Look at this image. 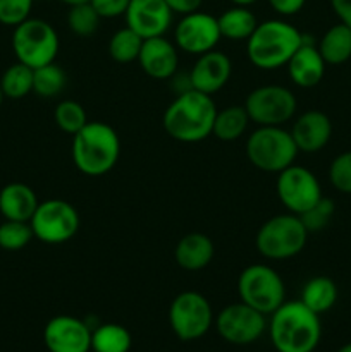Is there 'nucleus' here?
Masks as SVG:
<instances>
[{"label": "nucleus", "instance_id": "11", "mask_svg": "<svg viewBox=\"0 0 351 352\" xmlns=\"http://www.w3.org/2000/svg\"><path fill=\"white\" fill-rule=\"evenodd\" d=\"M244 109L257 126H284L295 117L298 100L286 86L264 85L248 93Z\"/></svg>", "mask_w": 351, "mask_h": 352}, {"label": "nucleus", "instance_id": "6", "mask_svg": "<svg viewBox=\"0 0 351 352\" xmlns=\"http://www.w3.org/2000/svg\"><path fill=\"white\" fill-rule=\"evenodd\" d=\"M308 232L292 213H279L262 223L255 236V248L264 258L272 261L291 260L306 246Z\"/></svg>", "mask_w": 351, "mask_h": 352}, {"label": "nucleus", "instance_id": "15", "mask_svg": "<svg viewBox=\"0 0 351 352\" xmlns=\"http://www.w3.org/2000/svg\"><path fill=\"white\" fill-rule=\"evenodd\" d=\"M92 330L85 320L58 315L45 325L43 342L48 352H89Z\"/></svg>", "mask_w": 351, "mask_h": 352}, {"label": "nucleus", "instance_id": "12", "mask_svg": "<svg viewBox=\"0 0 351 352\" xmlns=\"http://www.w3.org/2000/svg\"><path fill=\"white\" fill-rule=\"evenodd\" d=\"M275 192L281 205L292 215H301L322 198V188L317 175L296 164L279 172Z\"/></svg>", "mask_w": 351, "mask_h": 352}, {"label": "nucleus", "instance_id": "27", "mask_svg": "<svg viewBox=\"0 0 351 352\" xmlns=\"http://www.w3.org/2000/svg\"><path fill=\"white\" fill-rule=\"evenodd\" d=\"M133 339L126 327L119 323H103L92 330V351L129 352Z\"/></svg>", "mask_w": 351, "mask_h": 352}, {"label": "nucleus", "instance_id": "43", "mask_svg": "<svg viewBox=\"0 0 351 352\" xmlns=\"http://www.w3.org/2000/svg\"><path fill=\"white\" fill-rule=\"evenodd\" d=\"M337 352H351V342L350 344H344V346L341 347V349L337 351Z\"/></svg>", "mask_w": 351, "mask_h": 352}, {"label": "nucleus", "instance_id": "42", "mask_svg": "<svg viewBox=\"0 0 351 352\" xmlns=\"http://www.w3.org/2000/svg\"><path fill=\"white\" fill-rule=\"evenodd\" d=\"M61 3H64V6L67 7H72V6H78V3H86L89 2V0H58Z\"/></svg>", "mask_w": 351, "mask_h": 352}, {"label": "nucleus", "instance_id": "35", "mask_svg": "<svg viewBox=\"0 0 351 352\" xmlns=\"http://www.w3.org/2000/svg\"><path fill=\"white\" fill-rule=\"evenodd\" d=\"M329 181L343 195H351V151L337 155L329 167Z\"/></svg>", "mask_w": 351, "mask_h": 352}, {"label": "nucleus", "instance_id": "32", "mask_svg": "<svg viewBox=\"0 0 351 352\" xmlns=\"http://www.w3.org/2000/svg\"><path fill=\"white\" fill-rule=\"evenodd\" d=\"M100 21L102 17L98 16L93 6L89 2L78 3V6L69 7L67 10V26L76 36L89 38L98 31Z\"/></svg>", "mask_w": 351, "mask_h": 352}, {"label": "nucleus", "instance_id": "7", "mask_svg": "<svg viewBox=\"0 0 351 352\" xmlns=\"http://www.w3.org/2000/svg\"><path fill=\"white\" fill-rule=\"evenodd\" d=\"M12 50L17 62L31 69H38L55 62L58 54V34L48 21L28 17L12 31Z\"/></svg>", "mask_w": 351, "mask_h": 352}, {"label": "nucleus", "instance_id": "40", "mask_svg": "<svg viewBox=\"0 0 351 352\" xmlns=\"http://www.w3.org/2000/svg\"><path fill=\"white\" fill-rule=\"evenodd\" d=\"M330 7L339 23L351 28V0H330Z\"/></svg>", "mask_w": 351, "mask_h": 352}, {"label": "nucleus", "instance_id": "29", "mask_svg": "<svg viewBox=\"0 0 351 352\" xmlns=\"http://www.w3.org/2000/svg\"><path fill=\"white\" fill-rule=\"evenodd\" d=\"M0 88L6 98L21 100L33 93V69L16 62L3 71Z\"/></svg>", "mask_w": 351, "mask_h": 352}, {"label": "nucleus", "instance_id": "34", "mask_svg": "<svg viewBox=\"0 0 351 352\" xmlns=\"http://www.w3.org/2000/svg\"><path fill=\"white\" fill-rule=\"evenodd\" d=\"M334 212H336V206H334V201L330 198H320L319 201L313 206H310L306 212H303L299 217V220L305 226L306 232L308 234H317L320 230L326 229L327 226L332 220Z\"/></svg>", "mask_w": 351, "mask_h": 352}, {"label": "nucleus", "instance_id": "16", "mask_svg": "<svg viewBox=\"0 0 351 352\" xmlns=\"http://www.w3.org/2000/svg\"><path fill=\"white\" fill-rule=\"evenodd\" d=\"M124 17L126 26L147 40L165 36L172 26L174 12L165 0H131Z\"/></svg>", "mask_w": 351, "mask_h": 352}, {"label": "nucleus", "instance_id": "4", "mask_svg": "<svg viewBox=\"0 0 351 352\" xmlns=\"http://www.w3.org/2000/svg\"><path fill=\"white\" fill-rule=\"evenodd\" d=\"M303 41L305 34L286 19L262 21L246 40L248 60L260 71H277L286 67Z\"/></svg>", "mask_w": 351, "mask_h": 352}, {"label": "nucleus", "instance_id": "39", "mask_svg": "<svg viewBox=\"0 0 351 352\" xmlns=\"http://www.w3.org/2000/svg\"><path fill=\"white\" fill-rule=\"evenodd\" d=\"M165 2L171 7L172 12L179 14V16H184V14L198 10L202 7L203 0H165Z\"/></svg>", "mask_w": 351, "mask_h": 352}, {"label": "nucleus", "instance_id": "8", "mask_svg": "<svg viewBox=\"0 0 351 352\" xmlns=\"http://www.w3.org/2000/svg\"><path fill=\"white\" fill-rule=\"evenodd\" d=\"M237 296L241 302L267 316L286 301V284L272 267L253 263L237 277Z\"/></svg>", "mask_w": 351, "mask_h": 352}, {"label": "nucleus", "instance_id": "10", "mask_svg": "<svg viewBox=\"0 0 351 352\" xmlns=\"http://www.w3.org/2000/svg\"><path fill=\"white\" fill-rule=\"evenodd\" d=\"M213 323L209 299L196 291H184L169 306V325L182 342H193L205 336Z\"/></svg>", "mask_w": 351, "mask_h": 352}, {"label": "nucleus", "instance_id": "17", "mask_svg": "<svg viewBox=\"0 0 351 352\" xmlns=\"http://www.w3.org/2000/svg\"><path fill=\"white\" fill-rule=\"evenodd\" d=\"M188 74L193 89L213 96L229 82L233 74V60L229 55L215 48L198 55Z\"/></svg>", "mask_w": 351, "mask_h": 352}, {"label": "nucleus", "instance_id": "2", "mask_svg": "<svg viewBox=\"0 0 351 352\" xmlns=\"http://www.w3.org/2000/svg\"><path fill=\"white\" fill-rule=\"evenodd\" d=\"M120 157V138L102 120H88L72 136L71 158L74 167L88 177H100L112 170Z\"/></svg>", "mask_w": 351, "mask_h": 352}, {"label": "nucleus", "instance_id": "1", "mask_svg": "<svg viewBox=\"0 0 351 352\" xmlns=\"http://www.w3.org/2000/svg\"><path fill=\"white\" fill-rule=\"evenodd\" d=\"M217 116L215 102L210 95L188 89L176 95L162 116L164 131L179 143H200L212 136Z\"/></svg>", "mask_w": 351, "mask_h": 352}, {"label": "nucleus", "instance_id": "3", "mask_svg": "<svg viewBox=\"0 0 351 352\" xmlns=\"http://www.w3.org/2000/svg\"><path fill=\"white\" fill-rule=\"evenodd\" d=\"M268 323L272 346L277 352H313L320 342L322 327L317 313L301 301H284Z\"/></svg>", "mask_w": 351, "mask_h": 352}, {"label": "nucleus", "instance_id": "9", "mask_svg": "<svg viewBox=\"0 0 351 352\" xmlns=\"http://www.w3.org/2000/svg\"><path fill=\"white\" fill-rule=\"evenodd\" d=\"M30 226L34 239L45 244H64L78 234L81 219L74 205L65 199L52 198L38 203Z\"/></svg>", "mask_w": 351, "mask_h": 352}, {"label": "nucleus", "instance_id": "23", "mask_svg": "<svg viewBox=\"0 0 351 352\" xmlns=\"http://www.w3.org/2000/svg\"><path fill=\"white\" fill-rule=\"evenodd\" d=\"M220 36L231 41H246L258 26V19L250 7L233 6L224 10L219 17Z\"/></svg>", "mask_w": 351, "mask_h": 352}, {"label": "nucleus", "instance_id": "36", "mask_svg": "<svg viewBox=\"0 0 351 352\" xmlns=\"http://www.w3.org/2000/svg\"><path fill=\"white\" fill-rule=\"evenodd\" d=\"M34 0H0V24L16 28L30 17Z\"/></svg>", "mask_w": 351, "mask_h": 352}, {"label": "nucleus", "instance_id": "44", "mask_svg": "<svg viewBox=\"0 0 351 352\" xmlns=\"http://www.w3.org/2000/svg\"><path fill=\"white\" fill-rule=\"evenodd\" d=\"M3 98H6V96H3V93H2V88H0V107H2V102H3Z\"/></svg>", "mask_w": 351, "mask_h": 352}, {"label": "nucleus", "instance_id": "25", "mask_svg": "<svg viewBox=\"0 0 351 352\" xmlns=\"http://www.w3.org/2000/svg\"><path fill=\"white\" fill-rule=\"evenodd\" d=\"M299 301L306 306L308 309H312L317 315H322L327 313L337 301V285L332 278L323 277H313L303 285L301 296H299Z\"/></svg>", "mask_w": 351, "mask_h": 352}, {"label": "nucleus", "instance_id": "30", "mask_svg": "<svg viewBox=\"0 0 351 352\" xmlns=\"http://www.w3.org/2000/svg\"><path fill=\"white\" fill-rule=\"evenodd\" d=\"M141 45H143V38L134 33L131 28L124 26L110 36L109 55L117 64H131V62L138 60Z\"/></svg>", "mask_w": 351, "mask_h": 352}, {"label": "nucleus", "instance_id": "21", "mask_svg": "<svg viewBox=\"0 0 351 352\" xmlns=\"http://www.w3.org/2000/svg\"><path fill=\"white\" fill-rule=\"evenodd\" d=\"M215 254L212 239L203 232H189L178 241L174 260L186 272H200L209 267Z\"/></svg>", "mask_w": 351, "mask_h": 352}, {"label": "nucleus", "instance_id": "22", "mask_svg": "<svg viewBox=\"0 0 351 352\" xmlns=\"http://www.w3.org/2000/svg\"><path fill=\"white\" fill-rule=\"evenodd\" d=\"M38 203L36 192L24 182H10L0 189V213L6 220L30 222Z\"/></svg>", "mask_w": 351, "mask_h": 352}, {"label": "nucleus", "instance_id": "24", "mask_svg": "<svg viewBox=\"0 0 351 352\" xmlns=\"http://www.w3.org/2000/svg\"><path fill=\"white\" fill-rule=\"evenodd\" d=\"M317 48L326 64H344L351 58V28L343 23L334 24L322 34Z\"/></svg>", "mask_w": 351, "mask_h": 352}, {"label": "nucleus", "instance_id": "14", "mask_svg": "<svg viewBox=\"0 0 351 352\" xmlns=\"http://www.w3.org/2000/svg\"><path fill=\"white\" fill-rule=\"evenodd\" d=\"M222 36L217 17L200 9L181 16L174 28V43L178 50L196 57L215 50Z\"/></svg>", "mask_w": 351, "mask_h": 352}, {"label": "nucleus", "instance_id": "41", "mask_svg": "<svg viewBox=\"0 0 351 352\" xmlns=\"http://www.w3.org/2000/svg\"><path fill=\"white\" fill-rule=\"evenodd\" d=\"M233 6H244V7H250L253 6L255 2H258V0H229Z\"/></svg>", "mask_w": 351, "mask_h": 352}, {"label": "nucleus", "instance_id": "26", "mask_svg": "<svg viewBox=\"0 0 351 352\" xmlns=\"http://www.w3.org/2000/svg\"><path fill=\"white\" fill-rule=\"evenodd\" d=\"M250 122L251 120L244 105H229L222 110H217L212 136L224 143H231V141L240 140L246 133Z\"/></svg>", "mask_w": 351, "mask_h": 352}, {"label": "nucleus", "instance_id": "33", "mask_svg": "<svg viewBox=\"0 0 351 352\" xmlns=\"http://www.w3.org/2000/svg\"><path fill=\"white\" fill-rule=\"evenodd\" d=\"M34 239L30 222L19 220H3L0 223V248L6 251L24 250Z\"/></svg>", "mask_w": 351, "mask_h": 352}, {"label": "nucleus", "instance_id": "37", "mask_svg": "<svg viewBox=\"0 0 351 352\" xmlns=\"http://www.w3.org/2000/svg\"><path fill=\"white\" fill-rule=\"evenodd\" d=\"M131 0H89L93 9L98 12L102 19H116L124 16Z\"/></svg>", "mask_w": 351, "mask_h": 352}, {"label": "nucleus", "instance_id": "19", "mask_svg": "<svg viewBox=\"0 0 351 352\" xmlns=\"http://www.w3.org/2000/svg\"><path fill=\"white\" fill-rule=\"evenodd\" d=\"M291 136L299 153H317L323 150L332 136V122L320 110H306L292 122Z\"/></svg>", "mask_w": 351, "mask_h": 352}, {"label": "nucleus", "instance_id": "5", "mask_svg": "<svg viewBox=\"0 0 351 352\" xmlns=\"http://www.w3.org/2000/svg\"><path fill=\"white\" fill-rule=\"evenodd\" d=\"M244 151L250 164L267 174L288 168L299 153L291 133L282 126H258L248 136Z\"/></svg>", "mask_w": 351, "mask_h": 352}, {"label": "nucleus", "instance_id": "20", "mask_svg": "<svg viewBox=\"0 0 351 352\" xmlns=\"http://www.w3.org/2000/svg\"><path fill=\"white\" fill-rule=\"evenodd\" d=\"M326 60L320 55L319 48L306 40L303 41L301 47L292 54L289 62L286 64L289 79L295 82L298 88H313L319 85L326 74Z\"/></svg>", "mask_w": 351, "mask_h": 352}, {"label": "nucleus", "instance_id": "38", "mask_svg": "<svg viewBox=\"0 0 351 352\" xmlns=\"http://www.w3.org/2000/svg\"><path fill=\"white\" fill-rule=\"evenodd\" d=\"M270 9L282 17H291L301 12L306 0H267Z\"/></svg>", "mask_w": 351, "mask_h": 352}, {"label": "nucleus", "instance_id": "18", "mask_svg": "<svg viewBox=\"0 0 351 352\" xmlns=\"http://www.w3.org/2000/svg\"><path fill=\"white\" fill-rule=\"evenodd\" d=\"M141 71L151 79H171L178 72L179 54L174 41L165 36H155L143 40L141 52L138 55Z\"/></svg>", "mask_w": 351, "mask_h": 352}, {"label": "nucleus", "instance_id": "28", "mask_svg": "<svg viewBox=\"0 0 351 352\" xmlns=\"http://www.w3.org/2000/svg\"><path fill=\"white\" fill-rule=\"evenodd\" d=\"M67 86V74L58 64L41 65L33 69V93L41 98H55Z\"/></svg>", "mask_w": 351, "mask_h": 352}, {"label": "nucleus", "instance_id": "13", "mask_svg": "<svg viewBox=\"0 0 351 352\" xmlns=\"http://www.w3.org/2000/svg\"><path fill=\"white\" fill-rule=\"evenodd\" d=\"M215 325L217 332L226 342L234 346H248L264 336L267 330V320L264 313L240 301L220 309Z\"/></svg>", "mask_w": 351, "mask_h": 352}, {"label": "nucleus", "instance_id": "31", "mask_svg": "<svg viewBox=\"0 0 351 352\" xmlns=\"http://www.w3.org/2000/svg\"><path fill=\"white\" fill-rule=\"evenodd\" d=\"M54 120L62 133L74 136L76 133H79L88 124V116H86L85 107L79 102H76V100H62L55 105Z\"/></svg>", "mask_w": 351, "mask_h": 352}]
</instances>
